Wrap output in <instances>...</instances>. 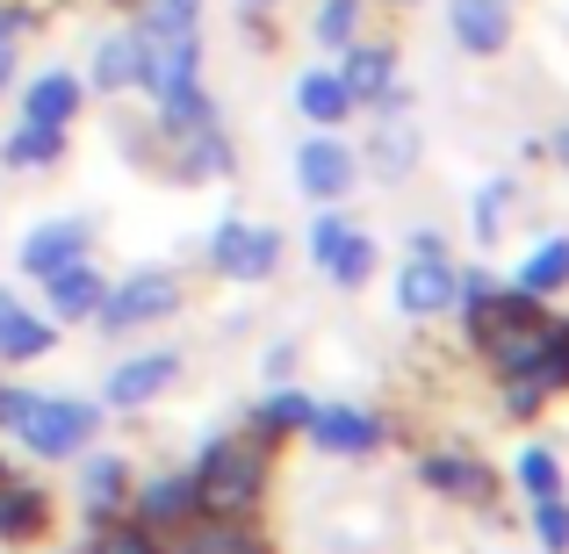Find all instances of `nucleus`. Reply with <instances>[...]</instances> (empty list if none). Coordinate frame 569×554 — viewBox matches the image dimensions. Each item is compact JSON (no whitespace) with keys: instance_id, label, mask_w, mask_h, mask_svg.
<instances>
[{"instance_id":"obj_1","label":"nucleus","mask_w":569,"mask_h":554,"mask_svg":"<svg viewBox=\"0 0 569 554\" xmlns=\"http://www.w3.org/2000/svg\"><path fill=\"white\" fill-rule=\"evenodd\" d=\"M469 332H476V346H483V361H498V374H533L548 396L569 389V324L541 318V295H527V289L476 295Z\"/></svg>"},{"instance_id":"obj_2","label":"nucleus","mask_w":569,"mask_h":554,"mask_svg":"<svg viewBox=\"0 0 569 554\" xmlns=\"http://www.w3.org/2000/svg\"><path fill=\"white\" fill-rule=\"evenodd\" d=\"M267 490V454L260 440H217L202 461H194V504H202L209 518H238L252 512Z\"/></svg>"},{"instance_id":"obj_3","label":"nucleus","mask_w":569,"mask_h":554,"mask_svg":"<svg viewBox=\"0 0 569 554\" xmlns=\"http://www.w3.org/2000/svg\"><path fill=\"white\" fill-rule=\"evenodd\" d=\"M94 425H101V411H94V403H80V396H29L14 440H22L37 461H72L87 440H94Z\"/></svg>"},{"instance_id":"obj_4","label":"nucleus","mask_w":569,"mask_h":554,"mask_svg":"<svg viewBox=\"0 0 569 554\" xmlns=\"http://www.w3.org/2000/svg\"><path fill=\"white\" fill-rule=\"evenodd\" d=\"M173 310H181V281L159 274V266H144V274L123 281V289L101 295L94 324H101V332H138V324H159V318H173Z\"/></svg>"},{"instance_id":"obj_5","label":"nucleus","mask_w":569,"mask_h":554,"mask_svg":"<svg viewBox=\"0 0 569 554\" xmlns=\"http://www.w3.org/2000/svg\"><path fill=\"white\" fill-rule=\"evenodd\" d=\"M281 260V238L267 231V223H217V238H209V266H217L223 281H267Z\"/></svg>"},{"instance_id":"obj_6","label":"nucleus","mask_w":569,"mask_h":554,"mask_svg":"<svg viewBox=\"0 0 569 554\" xmlns=\"http://www.w3.org/2000/svg\"><path fill=\"white\" fill-rule=\"evenodd\" d=\"M173 374H181V353H138V361H123L109 374V403H116V411H138V403L167 396Z\"/></svg>"},{"instance_id":"obj_7","label":"nucleus","mask_w":569,"mask_h":554,"mask_svg":"<svg viewBox=\"0 0 569 554\" xmlns=\"http://www.w3.org/2000/svg\"><path fill=\"white\" fill-rule=\"evenodd\" d=\"M397 303L411 310V318H432V310L455 303V266H447V252H411V266H403V281H397Z\"/></svg>"},{"instance_id":"obj_8","label":"nucleus","mask_w":569,"mask_h":554,"mask_svg":"<svg viewBox=\"0 0 569 554\" xmlns=\"http://www.w3.org/2000/svg\"><path fill=\"white\" fill-rule=\"evenodd\" d=\"M296 181H303V194H318V202H339L353 188V152L339 138H310L296 152Z\"/></svg>"},{"instance_id":"obj_9","label":"nucleus","mask_w":569,"mask_h":554,"mask_svg":"<svg viewBox=\"0 0 569 554\" xmlns=\"http://www.w3.org/2000/svg\"><path fill=\"white\" fill-rule=\"evenodd\" d=\"M101 295H109V281H101L87 260H72V266H58V274H43V303H51V324H80V318H94Z\"/></svg>"},{"instance_id":"obj_10","label":"nucleus","mask_w":569,"mask_h":554,"mask_svg":"<svg viewBox=\"0 0 569 554\" xmlns=\"http://www.w3.org/2000/svg\"><path fill=\"white\" fill-rule=\"evenodd\" d=\"M310 440L325 446V454H368V446H382V417L353 411V403H332V411H310Z\"/></svg>"},{"instance_id":"obj_11","label":"nucleus","mask_w":569,"mask_h":554,"mask_svg":"<svg viewBox=\"0 0 569 554\" xmlns=\"http://www.w3.org/2000/svg\"><path fill=\"white\" fill-rule=\"evenodd\" d=\"M72 260H87V223L80 216H66V223H37V231L22 238V274H58V266H72Z\"/></svg>"},{"instance_id":"obj_12","label":"nucleus","mask_w":569,"mask_h":554,"mask_svg":"<svg viewBox=\"0 0 569 554\" xmlns=\"http://www.w3.org/2000/svg\"><path fill=\"white\" fill-rule=\"evenodd\" d=\"M447 22H455L461 51H476V58H498L505 37H512V8H505V0H455Z\"/></svg>"},{"instance_id":"obj_13","label":"nucleus","mask_w":569,"mask_h":554,"mask_svg":"<svg viewBox=\"0 0 569 554\" xmlns=\"http://www.w3.org/2000/svg\"><path fill=\"white\" fill-rule=\"evenodd\" d=\"M51 526V497L29 483H14V475H0V541L8 547H29L37 533Z\"/></svg>"},{"instance_id":"obj_14","label":"nucleus","mask_w":569,"mask_h":554,"mask_svg":"<svg viewBox=\"0 0 569 554\" xmlns=\"http://www.w3.org/2000/svg\"><path fill=\"white\" fill-rule=\"evenodd\" d=\"M426 483L440 490V497H461V504H490L498 497V475H490L483 461H469V454H432Z\"/></svg>"},{"instance_id":"obj_15","label":"nucleus","mask_w":569,"mask_h":554,"mask_svg":"<svg viewBox=\"0 0 569 554\" xmlns=\"http://www.w3.org/2000/svg\"><path fill=\"white\" fill-rule=\"evenodd\" d=\"M144 80V29H116V37H101L94 51V87L101 94H123V87Z\"/></svg>"},{"instance_id":"obj_16","label":"nucleus","mask_w":569,"mask_h":554,"mask_svg":"<svg viewBox=\"0 0 569 554\" xmlns=\"http://www.w3.org/2000/svg\"><path fill=\"white\" fill-rule=\"evenodd\" d=\"M51 318H29L8 289H0V361H43L51 353Z\"/></svg>"},{"instance_id":"obj_17","label":"nucleus","mask_w":569,"mask_h":554,"mask_svg":"<svg viewBox=\"0 0 569 554\" xmlns=\"http://www.w3.org/2000/svg\"><path fill=\"white\" fill-rule=\"evenodd\" d=\"M194 512H202V504H194V475H167V483H152V490L138 497V518H144L152 533H181Z\"/></svg>"},{"instance_id":"obj_18","label":"nucleus","mask_w":569,"mask_h":554,"mask_svg":"<svg viewBox=\"0 0 569 554\" xmlns=\"http://www.w3.org/2000/svg\"><path fill=\"white\" fill-rule=\"evenodd\" d=\"M22 115H29V123L66 130L72 115H80V80H72V72H37V80H29V94H22Z\"/></svg>"},{"instance_id":"obj_19","label":"nucleus","mask_w":569,"mask_h":554,"mask_svg":"<svg viewBox=\"0 0 569 554\" xmlns=\"http://www.w3.org/2000/svg\"><path fill=\"white\" fill-rule=\"evenodd\" d=\"M80 497H87V512H94V518H116V504L130 497V469L116 454H94L80 469Z\"/></svg>"},{"instance_id":"obj_20","label":"nucleus","mask_w":569,"mask_h":554,"mask_svg":"<svg viewBox=\"0 0 569 554\" xmlns=\"http://www.w3.org/2000/svg\"><path fill=\"white\" fill-rule=\"evenodd\" d=\"M296 109H303L318 130H332L339 115L353 109V94H347V80H339V72H303V80H296Z\"/></svg>"},{"instance_id":"obj_21","label":"nucleus","mask_w":569,"mask_h":554,"mask_svg":"<svg viewBox=\"0 0 569 554\" xmlns=\"http://www.w3.org/2000/svg\"><path fill=\"white\" fill-rule=\"evenodd\" d=\"M0 159H8V167H51V159H66V130L29 123V115H22V130L0 138Z\"/></svg>"},{"instance_id":"obj_22","label":"nucleus","mask_w":569,"mask_h":554,"mask_svg":"<svg viewBox=\"0 0 569 554\" xmlns=\"http://www.w3.org/2000/svg\"><path fill=\"white\" fill-rule=\"evenodd\" d=\"M519 289H527V295L569 289V238H541V245L527 252V266H519Z\"/></svg>"},{"instance_id":"obj_23","label":"nucleus","mask_w":569,"mask_h":554,"mask_svg":"<svg viewBox=\"0 0 569 554\" xmlns=\"http://www.w3.org/2000/svg\"><path fill=\"white\" fill-rule=\"evenodd\" d=\"M339 80H347V94L353 101H382L389 94V51H347V66H339Z\"/></svg>"},{"instance_id":"obj_24","label":"nucleus","mask_w":569,"mask_h":554,"mask_svg":"<svg viewBox=\"0 0 569 554\" xmlns=\"http://www.w3.org/2000/svg\"><path fill=\"white\" fill-rule=\"evenodd\" d=\"M353 29H361V0H318V14H310V37H318L325 51H347Z\"/></svg>"},{"instance_id":"obj_25","label":"nucleus","mask_w":569,"mask_h":554,"mask_svg":"<svg viewBox=\"0 0 569 554\" xmlns=\"http://www.w3.org/2000/svg\"><path fill=\"white\" fill-rule=\"evenodd\" d=\"M325 266H332V281H339V289H361V281L376 274V245H368L361 231H347V238H339V252H332Z\"/></svg>"},{"instance_id":"obj_26","label":"nucleus","mask_w":569,"mask_h":554,"mask_svg":"<svg viewBox=\"0 0 569 554\" xmlns=\"http://www.w3.org/2000/svg\"><path fill=\"white\" fill-rule=\"evenodd\" d=\"M533 541H541L548 554H569V504H562V490L556 497H533Z\"/></svg>"},{"instance_id":"obj_27","label":"nucleus","mask_w":569,"mask_h":554,"mask_svg":"<svg viewBox=\"0 0 569 554\" xmlns=\"http://www.w3.org/2000/svg\"><path fill=\"white\" fill-rule=\"evenodd\" d=\"M252 425H260L267 440H274V432H296V425H310V403L296 396V389H281V396L260 403V417H252Z\"/></svg>"},{"instance_id":"obj_28","label":"nucleus","mask_w":569,"mask_h":554,"mask_svg":"<svg viewBox=\"0 0 569 554\" xmlns=\"http://www.w3.org/2000/svg\"><path fill=\"white\" fill-rule=\"evenodd\" d=\"M94 554H167V547L152 541V526H116V518H101Z\"/></svg>"},{"instance_id":"obj_29","label":"nucleus","mask_w":569,"mask_h":554,"mask_svg":"<svg viewBox=\"0 0 569 554\" xmlns=\"http://www.w3.org/2000/svg\"><path fill=\"white\" fill-rule=\"evenodd\" d=\"M519 483H527V497H556V483H562L556 454H548V446H527V454H519Z\"/></svg>"},{"instance_id":"obj_30","label":"nucleus","mask_w":569,"mask_h":554,"mask_svg":"<svg viewBox=\"0 0 569 554\" xmlns=\"http://www.w3.org/2000/svg\"><path fill=\"white\" fill-rule=\"evenodd\" d=\"M505 382H512V389H505V411H512V417H533L548 403V389L533 382V374H505Z\"/></svg>"},{"instance_id":"obj_31","label":"nucleus","mask_w":569,"mask_h":554,"mask_svg":"<svg viewBox=\"0 0 569 554\" xmlns=\"http://www.w3.org/2000/svg\"><path fill=\"white\" fill-rule=\"evenodd\" d=\"M347 231H353L347 216H318V223H310V260L325 266V260H332V252H339V238H347Z\"/></svg>"},{"instance_id":"obj_32","label":"nucleus","mask_w":569,"mask_h":554,"mask_svg":"<svg viewBox=\"0 0 569 554\" xmlns=\"http://www.w3.org/2000/svg\"><path fill=\"white\" fill-rule=\"evenodd\" d=\"M202 0H152V29H194Z\"/></svg>"},{"instance_id":"obj_33","label":"nucleus","mask_w":569,"mask_h":554,"mask_svg":"<svg viewBox=\"0 0 569 554\" xmlns=\"http://www.w3.org/2000/svg\"><path fill=\"white\" fill-rule=\"evenodd\" d=\"M498 216H505V181H490L483 194H476V231L490 238V231H498Z\"/></svg>"},{"instance_id":"obj_34","label":"nucleus","mask_w":569,"mask_h":554,"mask_svg":"<svg viewBox=\"0 0 569 554\" xmlns=\"http://www.w3.org/2000/svg\"><path fill=\"white\" fill-rule=\"evenodd\" d=\"M22 411H29V389H8V382H0V432L22 425Z\"/></svg>"},{"instance_id":"obj_35","label":"nucleus","mask_w":569,"mask_h":554,"mask_svg":"<svg viewBox=\"0 0 569 554\" xmlns=\"http://www.w3.org/2000/svg\"><path fill=\"white\" fill-rule=\"evenodd\" d=\"M29 29V8H14V0H0V51H14V37Z\"/></svg>"},{"instance_id":"obj_36","label":"nucleus","mask_w":569,"mask_h":554,"mask_svg":"<svg viewBox=\"0 0 569 554\" xmlns=\"http://www.w3.org/2000/svg\"><path fill=\"white\" fill-rule=\"evenodd\" d=\"M548 152H556V167H569V123L556 130V138H548Z\"/></svg>"},{"instance_id":"obj_37","label":"nucleus","mask_w":569,"mask_h":554,"mask_svg":"<svg viewBox=\"0 0 569 554\" xmlns=\"http://www.w3.org/2000/svg\"><path fill=\"white\" fill-rule=\"evenodd\" d=\"M8 72H14V51H0V94H8Z\"/></svg>"},{"instance_id":"obj_38","label":"nucleus","mask_w":569,"mask_h":554,"mask_svg":"<svg viewBox=\"0 0 569 554\" xmlns=\"http://www.w3.org/2000/svg\"><path fill=\"white\" fill-rule=\"evenodd\" d=\"M246 8H267V0H246Z\"/></svg>"}]
</instances>
